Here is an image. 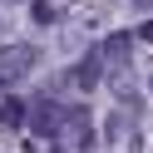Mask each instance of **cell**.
Wrapping results in <instances>:
<instances>
[{"mask_svg": "<svg viewBox=\"0 0 153 153\" xmlns=\"http://www.w3.org/2000/svg\"><path fill=\"white\" fill-rule=\"evenodd\" d=\"M35 59H40V50H35V45H5V50H0V89L20 84L25 74L35 69Z\"/></svg>", "mask_w": 153, "mask_h": 153, "instance_id": "6da1fadb", "label": "cell"}, {"mask_svg": "<svg viewBox=\"0 0 153 153\" xmlns=\"http://www.w3.org/2000/svg\"><path fill=\"white\" fill-rule=\"evenodd\" d=\"M25 119H30L35 138H45V143H59V128H64V109H59L54 99H35L30 109H25Z\"/></svg>", "mask_w": 153, "mask_h": 153, "instance_id": "7a4b0ae2", "label": "cell"}, {"mask_svg": "<svg viewBox=\"0 0 153 153\" xmlns=\"http://www.w3.org/2000/svg\"><path fill=\"white\" fill-rule=\"evenodd\" d=\"M59 143H69V148H94L99 143V133H94V114L84 109H64V128H59Z\"/></svg>", "mask_w": 153, "mask_h": 153, "instance_id": "3957f363", "label": "cell"}, {"mask_svg": "<svg viewBox=\"0 0 153 153\" xmlns=\"http://www.w3.org/2000/svg\"><path fill=\"white\" fill-rule=\"evenodd\" d=\"M99 79H104V54L89 50V54H84V59L69 69V84H74L79 94H89V89H99Z\"/></svg>", "mask_w": 153, "mask_h": 153, "instance_id": "277c9868", "label": "cell"}, {"mask_svg": "<svg viewBox=\"0 0 153 153\" xmlns=\"http://www.w3.org/2000/svg\"><path fill=\"white\" fill-rule=\"evenodd\" d=\"M128 45H133V35H109V40L99 45V54H104V64H128Z\"/></svg>", "mask_w": 153, "mask_h": 153, "instance_id": "5b68a950", "label": "cell"}, {"mask_svg": "<svg viewBox=\"0 0 153 153\" xmlns=\"http://www.w3.org/2000/svg\"><path fill=\"white\" fill-rule=\"evenodd\" d=\"M20 123H25V104L5 94V99H0V128H20Z\"/></svg>", "mask_w": 153, "mask_h": 153, "instance_id": "8992f818", "label": "cell"}, {"mask_svg": "<svg viewBox=\"0 0 153 153\" xmlns=\"http://www.w3.org/2000/svg\"><path fill=\"white\" fill-rule=\"evenodd\" d=\"M128 123H133V109H119V104H114V114H109V128H104V138H109V143H119V133H128Z\"/></svg>", "mask_w": 153, "mask_h": 153, "instance_id": "52a82bcc", "label": "cell"}, {"mask_svg": "<svg viewBox=\"0 0 153 153\" xmlns=\"http://www.w3.org/2000/svg\"><path fill=\"white\" fill-rule=\"evenodd\" d=\"M30 15H35L40 25H50V20H54V5H50V0H35V5H30Z\"/></svg>", "mask_w": 153, "mask_h": 153, "instance_id": "ba28073f", "label": "cell"}, {"mask_svg": "<svg viewBox=\"0 0 153 153\" xmlns=\"http://www.w3.org/2000/svg\"><path fill=\"white\" fill-rule=\"evenodd\" d=\"M138 40H148V45H153V20H143V25H138Z\"/></svg>", "mask_w": 153, "mask_h": 153, "instance_id": "9c48e42d", "label": "cell"}, {"mask_svg": "<svg viewBox=\"0 0 153 153\" xmlns=\"http://www.w3.org/2000/svg\"><path fill=\"white\" fill-rule=\"evenodd\" d=\"M148 89H153V79H148Z\"/></svg>", "mask_w": 153, "mask_h": 153, "instance_id": "30bf717a", "label": "cell"}]
</instances>
